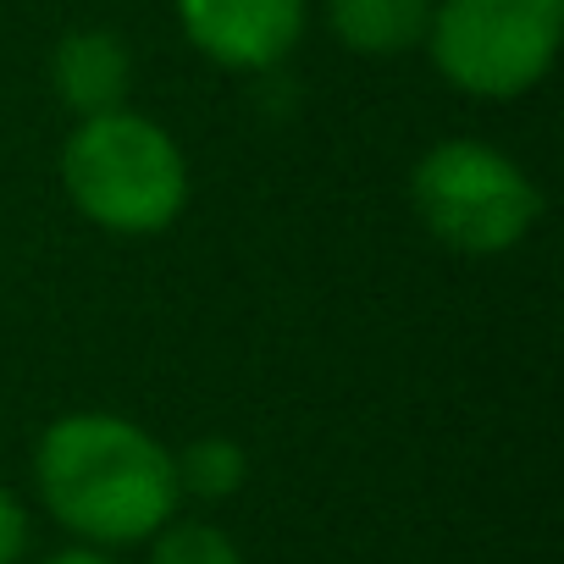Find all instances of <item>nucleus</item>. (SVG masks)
I'll use <instances>...</instances> for the list:
<instances>
[{
    "label": "nucleus",
    "instance_id": "obj_1",
    "mask_svg": "<svg viewBox=\"0 0 564 564\" xmlns=\"http://www.w3.org/2000/svg\"><path fill=\"white\" fill-rule=\"evenodd\" d=\"M34 481L45 509L95 547L155 536L183 498L166 443L106 410L51 421L34 448Z\"/></svg>",
    "mask_w": 564,
    "mask_h": 564
},
{
    "label": "nucleus",
    "instance_id": "obj_2",
    "mask_svg": "<svg viewBox=\"0 0 564 564\" xmlns=\"http://www.w3.org/2000/svg\"><path fill=\"white\" fill-rule=\"evenodd\" d=\"M62 188L95 227L144 238L166 232L188 205V161L161 122L122 106L73 128L62 150Z\"/></svg>",
    "mask_w": 564,
    "mask_h": 564
},
{
    "label": "nucleus",
    "instance_id": "obj_3",
    "mask_svg": "<svg viewBox=\"0 0 564 564\" xmlns=\"http://www.w3.org/2000/svg\"><path fill=\"white\" fill-rule=\"evenodd\" d=\"M410 199L421 227L454 254H503L542 216V194L525 166L476 139L432 144L410 172Z\"/></svg>",
    "mask_w": 564,
    "mask_h": 564
},
{
    "label": "nucleus",
    "instance_id": "obj_4",
    "mask_svg": "<svg viewBox=\"0 0 564 564\" xmlns=\"http://www.w3.org/2000/svg\"><path fill=\"white\" fill-rule=\"evenodd\" d=\"M564 0H437L426 51L437 73L476 100H514L558 56Z\"/></svg>",
    "mask_w": 564,
    "mask_h": 564
},
{
    "label": "nucleus",
    "instance_id": "obj_5",
    "mask_svg": "<svg viewBox=\"0 0 564 564\" xmlns=\"http://www.w3.org/2000/svg\"><path fill=\"white\" fill-rule=\"evenodd\" d=\"M177 23L216 67L265 73L300 45L305 0H177Z\"/></svg>",
    "mask_w": 564,
    "mask_h": 564
},
{
    "label": "nucleus",
    "instance_id": "obj_6",
    "mask_svg": "<svg viewBox=\"0 0 564 564\" xmlns=\"http://www.w3.org/2000/svg\"><path fill=\"white\" fill-rule=\"evenodd\" d=\"M51 78H56V95L67 111L78 117H100V111H122V95H128V51L117 34L106 29H84V34H67L56 45V62H51Z\"/></svg>",
    "mask_w": 564,
    "mask_h": 564
},
{
    "label": "nucleus",
    "instance_id": "obj_7",
    "mask_svg": "<svg viewBox=\"0 0 564 564\" xmlns=\"http://www.w3.org/2000/svg\"><path fill=\"white\" fill-rule=\"evenodd\" d=\"M437 0H327V23L355 56H404L426 45Z\"/></svg>",
    "mask_w": 564,
    "mask_h": 564
},
{
    "label": "nucleus",
    "instance_id": "obj_8",
    "mask_svg": "<svg viewBox=\"0 0 564 564\" xmlns=\"http://www.w3.org/2000/svg\"><path fill=\"white\" fill-rule=\"evenodd\" d=\"M172 470H177V492H194V498H227L243 487L249 476V459L232 437H199L188 443L183 454H172Z\"/></svg>",
    "mask_w": 564,
    "mask_h": 564
},
{
    "label": "nucleus",
    "instance_id": "obj_9",
    "mask_svg": "<svg viewBox=\"0 0 564 564\" xmlns=\"http://www.w3.org/2000/svg\"><path fill=\"white\" fill-rule=\"evenodd\" d=\"M150 564H243V553L232 547L227 531L205 525V520H183V525H161Z\"/></svg>",
    "mask_w": 564,
    "mask_h": 564
},
{
    "label": "nucleus",
    "instance_id": "obj_10",
    "mask_svg": "<svg viewBox=\"0 0 564 564\" xmlns=\"http://www.w3.org/2000/svg\"><path fill=\"white\" fill-rule=\"evenodd\" d=\"M29 547V509L18 503V492L0 487V564H18Z\"/></svg>",
    "mask_w": 564,
    "mask_h": 564
},
{
    "label": "nucleus",
    "instance_id": "obj_11",
    "mask_svg": "<svg viewBox=\"0 0 564 564\" xmlns=\"http://www.w3.org/2000/svg\"><path fill=\"white\" fill-rule=\"evenodd\" d=\"M45 564H117V558H106V553H95V547H67V553H51Z\"/></svg>",
    "mask_w": 564,
    "mask_h": 564
}]
</instances>
